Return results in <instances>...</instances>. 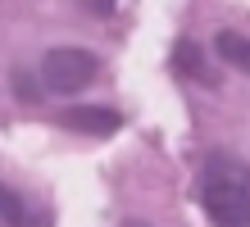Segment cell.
Masks as SVG:
<instances>
[{
    "label": "cell",
    "instance_id": "1",
    "mask_svg": "<svg viewBox=\"0 0 250 227\" xmlns=\"http://www.w3.org/2000/svg\"><path fill=\"white\" fill-rule=\"evenodd\" d=\"M200 200L214 227H250V168L228 155H214L200 182Z\"/></svg>",
    "mask_w": 250,
    "mask_h": 227
},
{
    "label": "cell",
    "instance_id": "2",
    "mask_svg": "<svg viewBox=\"0 0 250 227\" xmlns=\"http://www.w3.org/2000/svg\"><path fill=\"white\" fill-rule=\"evenodd\" d=\"M96 55L78 50V45H55V50H46V59H41V86L55 91V96H73V91L91 86L96 78Z\"/></svg>",
    "mask_w": 250,
    "mask_h": 227
},
{
    "label": "cell",
    "instance_id": "6",
    "mask_svg": "<svg viewBox=\"0 0 250 227\" xmlns=\"http://www.w3.org/2000/svg\"><path fill=\"white\" fill-rule=\"evenodd\" d=\"M173 64H178L182 73H191L196 82H205V86L214 82V73H209V64H205V55H200V45H196V41H178V50H173Z\"/></svg>",
    "mask_w": 250,
    "mask_h": 227
},
{
    "label": "cell",
    "instance_id": "5",
    "mask_svg": "<svg viewBox=\"0 0 250 227\" xmlns=\"http://www.w3.org/2000/svg\"><path fill=\"white\" fill-rule=\"evenodd\" d=\"M214 50H218L223 64L250 73V37H241V32H218V37H214Z\"/></svg>",
    "mask_w": 250,
    "mask_h": 227
},
{
    "label": "cell",
    "instance_id": "7",
    "mask_svg": "<svg viewBox=\"0 0 250 227\" xmlns=\"http://www.w3.org/2000/svg\"><path fill=\"white\" fill-rule=\"evenodd\" d=\"M78 5L86 14H96V19H109V14H114V0H78Z\"/></svg>",
    "mask_w": 250,
    "mask_h": 227
},
{
    "label": "cell",
    "instance_id": "8",
    "mask_svg": "<svg viewBox=\"0 0 250 227\" xmlns=\"http://www.w3.org/2000/svg\"><path fill=\"white\" fill-rule=\"evenodd\" d=\"M127 227H146V223H127Z\"/></svg>",
    "mask_w": 250,
    "mask_h": 227
},
{
    "label": "cell",
    "instance_id": "4",
    "mask_svg": "<svg viewBox=\"0 0 250 227\" xmlns=\"http://www.w3.org/2000/svg\"><path fill=\"white\" fill-rule=\"evenodd\" d=\"M0 223H9V227H46L32 209H27L23 195L14 186H5V182H0Z\"/></svg>",
    "mask_w": 250,
    "mask_h": 227
},
{
    "label": "cell",
    "instance_id": "3",
    "mask_svg": "<svg viewBox=\"0 0 250 227\" xmlns=\"http://www.w3.org/2000/svg\"><path fill=\"white\" fill-rule=\"evenodd\" d=\"M60 123L68 132H82V136H114L123 127L119 109H105V104H78V109H64Z\"/></svg>",
    "mask_w": 250,
    "mask_h": 227
}]
</instances>
